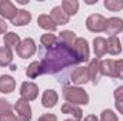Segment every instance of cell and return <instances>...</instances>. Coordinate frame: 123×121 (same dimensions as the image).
<instances>
[{
	"label": "cell",
	"instance_id": "obj_1",
	"mask_svg": "<svg viewBox=\"0 0 123 121\" xmlns=\"http://www.w3.org/2000/svg\"><path fill=\"white\" fill-rule=\"evenodd\" d=\"M40 66L43 74H57L62 70L79 64L73 47L57 40L52 47H40Z\"/></svg>",
	"mask_w": 123,
	"mask_h": 121
},
{
	"label": "cell",
	"instance_id": "obj_2",
	"mask_svg": "<svg viewBox=\"0 0 123 121\" xmlns=\"http://www.w3.org/2000/svg\"><path fill=\"white\" fill-rule=\"evenodd\" d=\"M63 97L67 103H70L73 105H77V104L86 105L89 103V94L83 88L74 87V86H64L63 87Z\"/></svg>",
	"mask_w": 123,
	"mask_h": 121
},
{
	"label": "cell",
	"instance_id": "obj_3",
	"mask_svg": "<svg viewBox=\"0 0 123 121\" xmlns=\"http://www.w3.org/2000/svg\"><path fill=\"white\" fill-rule=\"evenodd\" d=\"M73 50H74V54L77 57V60L80 63H85V61L89 60L90 57V50H89V43L87 40L82 38V37H77L74 44H73Z\"/></svg>",
	"mask_w": 123,
	"mask_h": 121
},
{
	"label": "cell",
	"instance_id": "obj_4",
	"mask_svg": "<svg viewBox=\"0 0 123 121\" xmlns=\"http://www.w3.org/2000/svg\"><path fill=\"white\" fill-rule=\"evenodd\" d=\"M86 27L92 33H102L106 27V19L99 13H93L86 19Z\"/></svg>",
	"mask_w": 123,
	"mask_h": 121
},
{
	"label": "cell",
	"instance_id": "obj_5",
	"mask_svg": "<svg viewBox=\"0 0 123 121\" xmlns=\"http://www.w3.org/2000/svg\"><path fill=\"white\" fill-rule=\"evenodd\" d=\"M16 53L22 59H29V57H31L36 53V43H34V40L30 38V37L22 40L20 46L16 49Z\"/></svg>",
	"mask_w": 123,
	"mask_h": 121
},
{
	"label": "cell",
	"instance_id": "obj_6",
	"mask_svg": "<svg viewBox=\"0 0 123 121\" xmlns=\"http://www.w3.org/2000/svg\"><path fill=\"white\" fill-rule=\"evenodd\" d=\"M14 110L17 113V117L20 118V121H30L31 120V107L29 104V101L19 98L14 104Z\"/></svg>",
	"mask_w": 123,
	"mask_h": 121
},
{
	"label": "cell",
	"instance_id": "obj_7",
	"mask_svg": "<svg viewBox=\"0 0 123 121\" xmlns=\"http://www.w3.org/2000/svg\"><path fill=\"white\" fill-rule=\"evenodd\" d=\"M39 95V87L31 83V81H25L20 87V97L26 101H33Z\"/></svg>",
	"mask_w": 123,
	"mask_h": 121
},
{
	"label": "cell",
	"instance_id": "obj_8",
	"mask_svg": "<svg viewBox=\"0 0 123 121\" xmlns=\"http://www.w3.org/2000/svg\"><path fill=\"white\" fill-rule=\"evenodd\" d=\"M70 83L72 84H86L89 80H90V77H89V70H87V67H77V68H74L72 73H70Z\"/></svg>",
	"mask_w": 123,
	"mask_h": 121
},
{
	"label": "cell",
	"instance_id": "obj_9",
	"mask_svg": "<svg viewBox=\"0 0 123 121\" xmlns=\"http://www.w3.org/2000/svg\"><path fill=\"white\" fill-rule=\"evenodd\" d=\"M123 31V20L119 17H110L106 19V27H105V33L109 34L110 37H116V34H119Z\"/></svg>",
	"mask_w": 123,
	"mask_h": 121
},
{
	"label": "cell",
	"instance_id": "obj_10",
	"mask_svg": "<svg viewBox=\"0 0 123 121\" xmlns=\"http://www.w3.org/2000/svg\"><path fill=\"white\" fill-rule=\"evenodd\" d=\"M16 14H17V9L12 1H9V0H1L0 1V16L3 19L13 20V17Z\"/></svg>",
	"mask_w": 123,
	"mask_h": 121
},
{
	"label": "cell",
	"instance_id": "obj_11",
	"mask_svg": "<svg viewBox=\"0 0 123 121\" xmlns=\"http://www.w3.org/2000/svg\"><path fill=\"white\" fill-rule=\"evenodd\" d=\"M87 70H89L90 81H92L94 86H96V84H99L100 77H102V71H100V60H99V59H96V57H94L93 60H90V64H89Z\"/></svg>",
	"mask_w": 123,
	"mask_h": 121
},
{
	"label": "cell",
	"instance_id": "obj_12",
	"mask_svg": "<svg viewBox=\"0 0 123 121\" xmlns=\"http://www.w3.org/2000/svg\"><path fill=\"white\" fill-rule=\"evenodd\" d=\"M50 17L53 19V22L56 23V26H60V24H67L70 17L67 16V13L62 9V6H56L52 9L50 11Z\"/></svg>",
	"mask_w": 123,
	"mask_h": 121
},
{
	"label": "cell",
	"instance_id": "obj_13",
	"mask_svg": "<svg viewBox=\"0 0 123 121\" xmlns=\"http://www.w3.org/2000/svg\"><path fill=\"white\" fill-rule=\"evenodd\" d=\"M16 88V80L12 76H0V93L10 94Z\"/></svg>",
	"mask_w": 123,
	"mask_h": 121
},
{
	"label": "cell",
	"instance_id": "obj_14",
	"mask_svg": "<svg viewBox=\"0 0 123 121\" xmlns=\"http://www.w3.org/2000/svg\"><path fill=\"white\" fill-rule=\"evenodd\" d=\"M93 50H94L96 59L103 57L107 53V40L105 37H96L93 40Z\"/></svg>",
	"mask_w": 123,
	"mask_h": 121
},
{
	"label": "cell",
	"instance_id": "obj_15",
	"mask_svg": "<svg viewBox=\"0 0 123 121\" xmlns=\"http://www.w3.org/2000/svg\"><path fill=\"white\" fill-rule=\"evenodd\" d=\"M57 100H59V95H57V93L55 90H46L43 93V95H42V104L46 108L55 107L56 103H57Z\"/></svg>",
	"mask_w": 123,
	"mask_h": 121
},
{
	"label": "cell",
	"instance_id": "obj_16",
	"mask_svg": "<svg viewBox=\"0 0 123 121\" xmlns=\"http://www.w3.org/2000/svg\"><path fill=\"white\" fill-rule=\"evenodd\" d=\"M31 20V14L30 11H27V10H17V14L13 17V20H12V24L13 26H26V24H29Z\"/></svg>",
	"mask_w": 123,
	"mask_h": 121
},
{
	"label": "cell",
	"instance_id": "obj_17",
	"mask_svg": "<svg viewBox=\"0 0 123 121\" xmlns=\"http://www.w3.org/2000/svg\"><path fill=\"white\" fill-rule=\"evenodd\" d=\"M37 24H39V27L47 31H56V29H57V26L53 22V19L50 17V14H40L37 19Z\"/></svg>",
	"mask_w": 123,
	"mask_h": 121
},
{
	"label": "cell",
	"instance_id": "obj_18",
	"mask_svg": "<svg viewBox=\"0 0 123 121\" xmlns=\"http://www.w3.org/2000/svg\"><path fill=\"white\" fill-rule=\"evenodd\" d=\"M62 113H63V114H70V116H73V118L76 121H80L82 117H83L82 110H80L77 105H73V104H70V103H64V104L62 105Z\"/></svg>",
	"mask_w": 123,
	"mask_h": 121
},
{
	"label": "cell",
	"instance_id": "obj_19",
	"mask_svg": "<svg viewBox=\"0 0 123 121\" xmlns=\"http://www.w3.org/2000/svg\"><path fill=\"white\" fill-rule=\"evenodd\" d=\"M100 71H102V76H107V77H112V78H116V74H115V60H100Z\"/></svg>",
	"mask_w": 123,
	"mask_h": 121
},
{
	"label": "cell",
	"instance_id": "obj_20",
	"mask_svg": "<svg viewBox=\"0 0 123 121\" xmlns=\"http://www.w3.org/2000/svg\"><path fill=\"white\" fill-rule=\"evenodd\" d=\"M13 61V51L9 47H0V67H7L12 66Z\"/></svg>",
	"mask_w": 123,
	"mask_h": 121
},
{
	"label": "cell",
	"instance_id": "obj_21",
	"mask_svg": "<svg viewBox=\"0 0 123 121\" xmlns=\"http://www.w3.org/2000/svg\"><path fill=\"white\" fill-rule=\"evenodd\" d=\"M3 40H4L6 47H9V49H17V47L20 46V43H22L19 34H16V33H13V31L6 33L4 37H3Z\"/></svg>",
	"mask_w": 123,
	"mask_h": 121
},
{
	"label": "cell",
	"instance_id": "obj_22",
	"mask_svg": "<svg viewBox=\"0 0 123 121\" xmlns=\"http://www.w3.org/2000/svg\"><path fill=\"white\" fill-rule=\"evenodd\" d=\"M122 51V44L117 37H109L107 38V53L112 56H117Z\"/></svg>",
	"mask_w": 123,
	"mask_h": 121
},
{
	"label": "cell",
	"instance_id": "obj_23",
	"mask_svg": "<svg viewBox=\"0 0 123 121\" xmlns=\"http://www.w3.org/2000/svg\"><path fill=\"white\" fill-rule=\"evenodd\" d=\"M62 9L67 13V16H74L79 10V1L77 0H63L62 1Z\"/></svg>",
	"mask_w": 123,
	"mask_h": 121
},
{
	"label": "cell",
	"instance_id": "obj_24",
	"mask_svg": "<svg viewBox=\"0 0 123 121\" xmlns=\"http://www.w3.org/2000/svg\"><path fill=\"white\" fill-rule=\"evenodd\" d=\"M76 33L72 30H63L60 33V36H59V40L63 41L64 44H67V46H70V47H73V44H74V41H76Z\"/></svg>",
	"mask_w": 123,
	"mask_h": 121
},
{
	"label": "cell",
	"instance_id": "obj_25",
	"mask_svg": "<svg viewBox=\"0 0 123 121\" xmlns=\"http://www.w3.org/2000/svg\"><path fill=\"white\" fill-rule=\"evenodd\" d=\"M40 74H43V70H42L40 63H39V61H33L30 66L27 67V70H26V76H27L29 78H36V77H39Z\"/></svg>",
	"mask_w": 123,
	"mask_h": 121
},
{
	"label": "cell",
	"instance_id": "obj_26",
	"mask_svg": "<svg viewBox=\"0 0 123 121\" xmlns=\"http://www.w3.org/2000/svg\"><path fill=\"white\" fill-rule=\"evenodd\" d=\"M57 40H59V37H56L55 34L47 33V34H43V36L40 37V44H42V47L47 49V47H52L53 44H56Z\"/></svg>",
	"mask_w": 123,
	"mask_h": 121
},
{
	"label": "cell",
	"instance_id": "obj_27",
	"mask_svg": "<svg viewBox=\"0 0 123 121\" xmlns=\"http://www.w3.org/2000/svg\"><path fill=\"white\" fill-rule=\"evenodd\" d=\"M103 4L110 11H119L123 9V0H105Z\"/></svg>",
	"mask_w": 123,
	"mask_h": 121
},
{
	"label": "cell",
	"instance_id": "obj_28",
	"mask_svg": "<svg viewBox=\"0 0 123 121\" xmlns=\"http://www.w3.org/2000/svg\"><path fill=\"white\" fill-rule=\"evenodd\" d=\"M100 121H117V116L112 110H103L100 116Z\"/></svg>",
	"mask_w": 123,
	"mask_h": 121
},
{
	"label": "cell",
	"instance_id": "obj_29",
	"mask_svg": "<svg viewBox=\"0 0 123 121\" xmlns=\"http://www.w3.org/2000/svg\"><path fill=\"white\" fill-rule=\"evenodd\" d=\"M115 74L116 78L123 80V60H115Z\"/></svg>",
	"mask_w": 123,
	"mask_h": 121
},
{
	"label": "cell",
	"instance_id": "obj_30",
	"mask_svg": "<svg viewBox=\"0 0 123 121\" xmlns=\"http://www.w3.org/2000/svg\"><path fill=\"white\" fill-rule=\"evenodd\" d=\"M7 111H12V104H10L7 100L0 98V116H3V114L7 113Z\"/></svg>",
	"mask_w": 123,
	"mask_h": 121
},
{
	"label": "cell",
	"instance_id": "obj_31",
	"mask_svg": "<svg viewBox=\"0 0 123 121\" xmlns=\"http://www.w3.org/2000/svg\"><path fill=\"white\" fill-rule=\"evenodd\" d=\"M0 121H20V118L16 114H13L12 111H7L3 116H0Z\"/></svg>",
	"mask_w": 123,
	"mask_h": 121
},
{
	"label": "cell",
	"instance_id": "obj_32",
	"mask_svg": "<svg viewBox=\"0 0 123 121\" xmlns=\"http://www.w3.org/2000/svg\"><path fill=\"white\" fill-rule=\"evenodd\" d=\"M37 121H57V117H56L55 114L46 113V114L40 116V117H39V120H37Z\"/></svg>",
	"mask_w": 123,
	"mask_h": 121
},
{
	"label": "cell",
	"instance_id": "obj_33",
	"mask_svg": "<svg viewBox=\"0 0 123 121\" xmlns=\"http://www.w3.org/2000/svg\"><path fill=\"white\" fill-rule=\"evenodd\" d=\"M113 95H115V100L116 101H122L123 103V86L117 87L116 90L113 91Z\"/></svg>",
	"mask_w": 123,
	"mask_h": 121
},
{
	"label": "cell",
	"instance_id": "obj_34",
	"mask_svg": "<svg viewBox=\"0 0 123 121\" xmlns=\"http://www.w3.org/2000/svg\"><path fill=\"white\" fill-rule=\"evenodd\" d=\"M7 31V24L4 22V19H0V34H4Z\"/></svg>",
	"mask_w": 123,
	"mask_h": 121
},
{
	"label": "cell",
	"instance_id": "obj_35",
	"mask_svg": "<svg viewBox=\"0 0 123 121\" xmlns=\"http://www.w3.org/2000/svg\"><path fill=\"white\" fill-rule=\"evenodd\" d=\"M115 105H116V108L119 110V113L123 114V103H122V101H116V103H115Z\"/></svg>",
	"mask_w": 123,
	"mask_h": 121
},
{
	"label": "cell",
	"instance_id": "obj_36",
	"mask_svg": "<svg viewBox=\"0 0 123 121\" xmlns=\"http://www.w3.org/2000/svg\"><path fill=\"white\" fill-rule=\"evenodd\" d=\"M83 121H99V118H97L94 114H90V116L85 117V120H83Z\"/></svg>",
	"mask_w": 123,
	"mask_h": 121
},
{
	"label": "cell",
	"instance_id": "obj_37",
	"mask_svg": "<svg viewBox=\"0 0 123 121\" xmlns=\"http://www.w3.org/2000/svg\"><path fill=\"white\" fill-rule=\"evenodd\" d=\"M10 70H12V71H16V70H17V67H16L14 64H12V66H10Z\"/></svg>",
	"mask_w": 123,
	"mask_h": 121
},
{
	"label": "cell",
	"instance_id": "obj_38",
	"mask_svg": "<svg viewBox=\"0 0 123 121\" xmlns=\"http://www.w3.org/2000/svg\"><path fill=\"white\" fill-rule=\"evenodd\" d=\"M64 121H76L74 118H69V120H64Z\"/></svg>",
	"mask_w": 123,
	"mask_h": 121
}]
</instances>
